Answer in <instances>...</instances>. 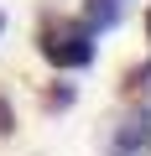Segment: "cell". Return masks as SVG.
<instances>
[{"mask_svg":"<svg viewBox=\"0 0 151 156\" xmlns=\"http://www.w3.org/2000/svg\"><path fill=\"white\" fill-rule=\"evenodd\" d=\"M11 130H16V115H11V104H5V99H0V135H11Z\"/></svg>","mask_w":151,"mask_h":156,"instance_id":"cell-5","label":"cell"},{"mask_svg":"<svg viewBox=\"0 0 151 156\" xmlns=\"http://www.w3.org/2000/svg\"><path fill=\"white\" fill-rule=\"evenodd\" d=\"M130 11V0H84V26L99 37V31H115Z\"/></svg>","mask_w":151,"mask_h":156,"instance_id":"cell-3","label":"cell"},{"mask_svg":"<svg viewBox=\"0 0 151 156\" xmlns=\"http://www.w3.org/2000/svg\"><path fill=\"white\" fill-rule=\"evenodd\" d=\"M0 31H5V16H0Z\"/></svg>","mask_w":151,"mask_h":156,"instance_id":"cell-7","label":"cell"},{"mask_svg":"<svg viewBox=\"0 0 151 156\" xmlns=\"http://www.w3.org/2000/svg\"><path fill=\"white\" fill-rule=\"evenodd\" d=\"M146 37H151V11H146Z\"/></svg>","mask_w":151,"mask_h":156,"instance_id":"cell-6","label":"cell"},{"mask_svg":"<svg viewBox=\"0 0 151 156\" xmlns=\"http://www.w3.org/2000/svg\"><path fill=\"white\" fill-rule=\"evenodd\" d=\"M37 52L52 68H89L94 62V31L73 16H42L37 26Z\"/></svg>","mask_w":151,"mask_h":156,"instance_id":"cell-1","label":"cell"},{"mask_svg":"<svg viewBox=\"0 0 151 156\" xmlns=\"http://www.w3.org/2000/svg\"><path fill=\"white\" fill-rule=\"evenodd\" d=\"M151 151V109L130 115L115 125V140H110V156H146Z\"/></svg>","mask_w":151,"mask_h":156,"instance_id":"cell-2","label":"cell"},{"mask_svg":"<svg viewBox=\"0 0 151 156\" xmlns=\"http://www.w3.org/2000/svg\"><path fill=\"white\" fill-rule=\"evenodd\" d=\"M68 104H73V89H52L47 94V109H68Z\"/></svg>","mask_w":151,"mask_h":156,"instance_id":"cell-4","label":"cell"}]
</instances>
